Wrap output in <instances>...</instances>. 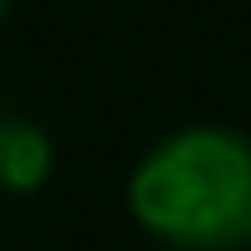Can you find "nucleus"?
Returning <instances> with one entry per match:
<instances>
[{"instance_id": "f257e3e1", "label": "nucleus", "mask_w": 251, "mask_h": 251, "mask_svg": "<svg viewBox=\"0 0 251 251\" xmlns=\"http://www.w3.org/2000/svg\"><path fill=\"white\" fill-rule=\"evenodd\" d=\"M128 210L175 251L251 246V139L221 123L169 133L128 179Z\"/></svg>"}, {"instance_id": "f03ea898", "label": "nucleus", "mask_w": 251, "mask_h": 251, "mask_svg": "<svg viewBox=\"0 0 251 251\" xmlns=\"http://www.w3.org/2000/svg\"><path fill=\"white\" fill-rule=\"evenodd\" d=\"M47 175H51V139L31 118L0 113V190L26 195Z\"/></svg>"}, {"instance_id": "7ed1b4c3", "label": "nucleus", "mask_w": 251, "mask_h": 251, "mask_svg": "<svg viewBox=\"0 0 251 251\" xmlns=\"http://www.w3.org/2000/svg\"><path fill=\"white\" fill-rule=\"evenodd\" d=\"M10 5H16V0H0V21H5V16H10Z\"/></svg>"}]
</instances>
